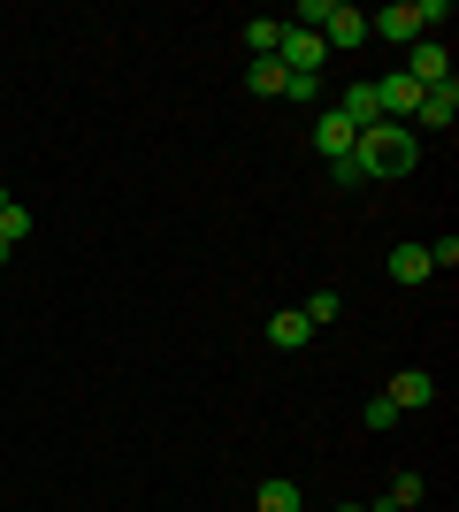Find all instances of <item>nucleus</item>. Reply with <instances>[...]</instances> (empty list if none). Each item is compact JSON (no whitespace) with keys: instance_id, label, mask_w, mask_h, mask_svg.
I'll list each match as a JSON object with an SVG mask.
<instances>
[{"instance_id":"f257e3e1","label":"nucleus","mask_w":459,"mask_h":512,"mask_svg":"<svg viewBox=\"0 0 459 512\" xmlns=\"http://www.w3.org/2000/svg\"><path fill=\"white\" fill-rule=\"evenodd\" d=\"M352 161H360L368 184H398V176L421 169V138L406 123H368L360 138H352Z\"/></svg>"},{"instance_id":"f03ea898","label":"nucleus","mask_w":459,"mask_h":512,"mask_svg":"<svg viewBox=\"0 0 459 512\" xmlns=\"http://www.w3.org/2000/svg\"><path fill=\"white\" fill-rule=\"evenodd\" d=\"M299 23L322 31V46H368V8H345V0H299Z\"/></svg>"},{"instance_id":"7ed1b4c3","label":"nucleus","mask_w":459,"mask_h":512,"mask_svg":"<svg viewBox=\"0 0 459 512\" xmlns=\"http://www.w3.org/2000/svg\"><path fill=\"white\" fill-rule=\"evenodd\" d=\"M276 62H284L291 77H322V62H329L322 31H306V23H284V46H276Z\"/></svg>"},{"instance_id":"20e7f679","label":"nucleus","mask_w":459,"mask_h":512,"mask_svg":"<svg viewBox=\"0 0 459 512\" xmlns=\"http://www.w3.org/2000/svg\"><path fill=\"white\" fill-rule=\"evenodd\" d=\"M368 39H391V46H414V39H429V23H421V0H398V8L368 16Z\"/></svg>"},{"instance_id":"39448f33","label":"nucleus","mask_w":459,"mask_h":512,"mask_svg":"<svg viewBox=\"0 0 459 512\" xmlns=\"http://www.w3.org/2000/svg\"><path fill=\"white\" fill-rule=\"evenodd\" d=\"M406 77H414L421 92L452 85V54H444V39H414V46H406Z\"/></svg>"},{"instance_id":"423d86ee","label":"nucleus","mask_w":459,"mask_h":512,"mask_svg":"<svg viewBox=\"0 0 459 512\" xmlns=\"http://www.w3.org/2000/svg\"><path fill=\"white\" fill-rule=\"evenodd\" d=\"M452 123H459V85H429L414 107V138L421 130H452Z\"/></svg>"},{"instance_id":"0eeeda50","label":"nucleus","mask_w":459,"mask_h":512,"mask_svg":"<svg viewBox=\"0 0 459 512\" xmlns=\"http://www.w3.org/2000/svg\"><path fill=\"white\" fill-rule=\"evenodd\" d=\"M398 413H421L429 398H437V375H421V367H406V375H391V390H383Z\"/></svg>"},{"instance_id":"6e6552de","label":"nucleus","mask_w":459,"mask_h":512,"mask_svg":"<svg viewBox=\"0 0 459 512\" xmlns=\"http://www.w3.org/2000/svg\"><path fill=\"white\" fill-rule=\"evenodd\" d=\"M329 107H337V115H345L352 130L383 123V107H375V77H368V85H345V92H337V100H329Z\"/></svg>"},{"instance_id":"1a4fd4ad","label":"nucleus","mask_w":459,"mask_h":512,"mask_svg":"<svg viewBox=\"0 0 459 512\" xmlns=\"http://www.w3.org/2000/svg\"><path fill=\"white\" fill-rule=\"evenodd\" d=\"M352 138H360V130H352L345 115H337V107H322V123H314V146H322V161H345V153H352Z\"/></svg>"},{"instance_id":"9d476101","label":"nucleus","mask_w":459,"mask_h":512,"mask_svg":"<svg viewBox=\"0 0 459 512\" xmlns=\"http://www.w3.org/2000/svg\"><path fill=\"white\" fill-rule=\"evenodd\" d=\"M383 276L414 291V283H429V253H421V245H391V260H383Z\"/></svg>"},{"instance_id":"9b49d317","label":"nucleus","mask_w":459,"mask_h":512,"mask_svg":"<svg viewBox=\"0 0 459 512\" xmlns=\"http://www.w3.org/2000/svg\"><path fill=\"white\" fill-rule=\"evenodd\" d=\"M268 344H276V352H306V344H314V329H306V314H299V306L268 321Z\"/></svg>"},{"instance_id":"f8f14e48","label":"nucleus","mask_w":459,"mask_h":512,"mask_svg":"<svg viewBox=\"0 0 459 512\" xmlns=\"http://www.w3.org/2000/svg\"><path fill=\"white\" fill-rule=\"evenodd\" d=\"M253 505H261V512H306V497H299V482H284V474H268Z\"/></svg>"},{"instance_id":"ddd939ff","label":"nucleus","mask_w":459,"mask_h":512,"mask_svg":"<svg viewBox=\"0 0 459 512\" xmlns=\"http://www.w3.org/2000/svg\"><path fill=\"white\" fill-rule=\"evenodd\" d=\"M284 85H291V69L276 62V54H261V62L245 69V92H284Z\"/></svg>"},{"instance_id":"4468645a","label":"nucleus","mask_w":459,"mask_h":512,"mask_svg":"<svg viewBox=\"0 0 459 512\" xmlns=\"http://www.w3.org/2000/svg\"><path fill=\"white\" fill-rule=\"evenodd\" d=\"M245 46H253V62L276 54V46H284V23H276V16H253V23H245Z\"/></svg>"},{"instance_id":"2eb2a0df","label":"nucleus","mask_w":459,"mask_h":512,"mask_svg":"<svg viewBox=\"0 0 459 512\" xmlns=\"http://www.w3.org/2000/svg\"><path fill=\"white\" fill-rule=\"evenodd\" d=\"M421 497H429V490H421V474H398V482H391V497H383L375 512H414Z\"/></svg>"},{"instance_id":"dca6fc26","label":"nucleus","mask_w":459,"mask_h":512,"mask_svg":"<svg viewBox=\"0 0 459 512\" xmlns=\"http://www.w3.org/2000/svg\"><path fill=\"white\" fill-rule=\"evenodd\" d=\"M299 314H306V329H329V321L345 314V299H337V291H314V299H306Z\"/></svg>"},{"instance_id":"f3484780","label":"nucleus","mask_w":459,"mask_h":512,"mask_svg":"<svg viewBox=\"0 0 459 512\" xmlns=\"http://www.w3.org/2000/svg\"><path fill=\"white\" fill-rule=\"evenodd\" d=\"M360 421H368V428H375V436H391V428H398V421H406V413H398V406H391V398H368V406H360Z\"/></svg>"},{"instance_id":"a211bd4d","label":"nucleus","mask_w":459,"mask_h":512,"mask_svg":"<svg viewBox=\"0 0 459 512\" xmlns=\"http://www.w3.org/2000/svg\"><path fill=\"white\" fill-rule=\"evenodd\" d=\"M0 237H8V245H23V237H31V207H16V199H8V207H0Z\"/></svg>"},{"instance_id":"6ab92c4d","label":"nucleus","mask_w":459,"mask_h":512,"mask_svg":"<svg viewBox=\"0 0 459 512\" xmlns=\"http://www.w3.org/2000/svg\"><path fill=\"white\" fill-rule=\"evenodd\" d=\"M421 253H429V276H437V268H459V237H452V230H444V237H437V245H421Z\"/></svg>"},{"instance_id":"aec40b11","label":"nucleus","mask_w":459,"mask_h":512,"mask_svg":"<svg viewBox=\"0 0 459 512\" xmlns=\"http://www.w3.org/2000/svg\"><path fill=\"white\" fill-rule=\"evenodd\" d=\"M329 184H337V192H360L368 176H360V161H352V153H345V161H329Z\"/></svg>"},{"instance_id":"412c9836","label":"nucleus","mask_w":459,"mask_h":512,"mask_svg":"<svg viewBox=\"0 0 459 512\" xmlns=\"http://www.w3.org/2000/svg\"><path fill=\"white\" fill-rule=\"evenodd\" d=\"M8 253H16V245H8V237H0V268H8Z\"/></svg>"},{"instance_id":"4be33fe9","label":"nucleus","mask_w":459,"mask_h":512,"mask_svg":"<svg viewBox=\"0 0 459 512\" xmlns=\"http://www.w3.org/2000/svg\"><path fill=\"white\" fill-rule=\"evenodd\" d=\"M337 512H375V505H337Z\"/></svg>"},{"instance_id":"5701e85b","label":"nucleus","mask_w":459,"mask_h":512,"mask_svg":"<svg viewBox=\"0 0 459 512\" xmlns=\"http://www.w3.org/2000/svg\"><path fill=\"white\" fill-rule=\"evenodd\" d=\"M0 207H8V184H0Z\"/></svg>"}]
</instances>
